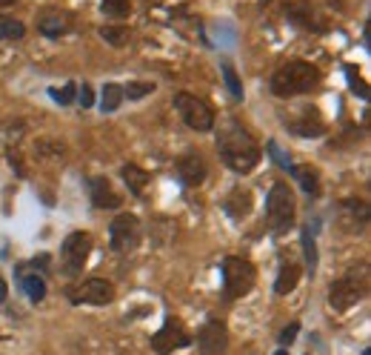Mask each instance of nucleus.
Here are the masks:
<instances>
[{"instance_id":"nucleus-34","label":"nucleus","mask_w":371,"mask_h":355,"mask_svg":"<svg viewBox=\"0 0 371 355\" xmlns=\"http://www.w3.org/2000/svg\"><path fill=\"white\" fill-rule=\"evenodd\" d=\"M274 355H286V349H280V352H274Z\"/></svg>"},{"instance_id":"nucleus-5","label":"nucleus","mask_w":371,"mask_h":355,"mask_svg":"<svg viewBox=\"0 0 371 355\" xmlns=\"http://www.w3.org/2000/svg\"><path fill=\"white\" fill-rule=\"evenodd\" d=\"M174 109L180 112L183 124L189 129H195V132H211L214 129V112L197 95H189V92L174 95Z\"/></svg>"},{"instance_id":"nucleus-31","label":"nucleus","mask_w":371,"mask_h":355,"mask_svg":"<svg viewBox=\"0 0 371 355\" xmlns=\"http://www.w3.org/2000/svg\"><path fill=\"white\" fill-rule=\"evenodd\" d=\"M297 333H300V324L294 321V324H289V327L280 333V344H292L294 338H297Z\"/></svg>"},{"instance_id":"nucleus-2","label":"nucleus","mask_w":371,"mask_h":355,"mask_svg":"<svg viewBox=\"0 0 371 355\" xmlns=\"http://www.w3.org/2000/svg\"><path fill=\"white\" fill-rule=\"evenodd\" d=\"M320 86V69L305 61H289L271 75V92L277 98L305 95Z\"/></svg>"},{"instance_id":"nucleus-24","label":"nucleus","mask_w":371,"mask_h":355,"mask_svg":"<svg viewBox=\"0 0 371 355\" xmlns=\"http://www.w3.org/2000/svg\"><path fill=\"white\" fill-rule=\"evenodd\" d=\"M223 78H226V86H229L232 98L234 101H243V83H240V78H237V72H234L232 64H223Z\"/></svg>"},{"instance_id":"nucleus-7","label":"nucleus","mask_w":371,"mask_h":355,"mask_svg":"<svg viewBox=\"0 0 371 355\" xmlns=\"http://www.w3.org/2000/svg\"><path fill=\"white\" fill-rule=\"evenodd\" d=\"M140 241V218L126 212L109 224V247L114 252H132Z\"/></svg>"},{"instance_id":"nucleus-22","label":"nucleus","mask_w":371,"mask_h":355,"mask_svg":"<svg viewBox=\"0 0 371 355\" xmlns=\"http://www.w3.org/2000/svg\"><path fill=\"white\" fill-rule=\"evenodd\" d=\"M103 15L109 17H129L132 12V0H100Z\"/></svg>"},{"instance_id":"nucleus-4","label":"nucleus","mask_w":371,"mask_h":355,"mask_svg":"<svg viewBox=\"0 0 371 355\" xmlns=\"http://www.w3.org/2000/svg\"><path fill=\"white\" fill-rule=\"evenodd\" d=\"M255 281H257L255 263H249L245 258H234V255L223 261V295L229 301H237L243 295H249Z\"/></svg>"},{"instance_id":"nucleus-11","label":"nucleus","mask_w":371,"mask_h":355,"mask_svg":"<svg viewBox=\"0 0 371 355\" xmlns=\"http://www.w3.org/2000/svg\"><path fill=\"white\" fill-rule=\"evenodd\" d=\"M197 347L203 355H223L229 347V333L220 321H209L197 335Z\"/></svg>"},{"instance_id":"nucleus-26","label":"nucleus","mask_w":371,"mask_h":355,"mask_svg":"<svg viewBox=\"0 0 371 355\" xmlns=\"http://www.w3.org/2000/svg\"><path fill=\"white\" fill-rule=\"evenodd\" d=\"M49 95H52L60 106H69V103H75V98H77V86H75V83H66L63 89H49Z\"/></svg>"},{"instance_id":"nucleus-1","label":"nucleus","mask_w":371,"mask_h":355,"mask_svg":"<svg viewBox=\"0 0 371 355\" xmlns=\"http://www.w3.org/2000/svg\"><path fill=\"white\" fill-rule=\"evenodd\" d=\"M218 152H220L223 164L229 169L240 172V175L252 172L260 164V158H263L260 143L252 138L249 129L240 126L237 121H229V124L220 126V132H218Z\"/></svg>"},{"instance_id":"nucleus-20","label":"nucleus","mask_w":371,"mask_h":355,"mask_svg":"<svg viewBox=\"0 0 371 355\" xmlns=\"http://www.w3.org/2000/svg\"><path fill=\"white\" fill-rule=\"evenodd\" d=\"M120 103H123V86L106 83V86H103V98H100V109H103V112H117Z\"/></svg>"},{"instance_id":"nucleus-27","label":"nucleus","mask_w":371,"mask_h":355,"mask_svg":"<svg viewBox=\"0 0 371 355\" xmlns=\"http://www.w3.org/2000/svg\"><path fill=\"white\" fill-rule=\"evenodd\" d=\"M303 252H305L308 273H315V266H317V249H315V238H312V232H308V229H303Z\"/></svg>"},{"instance_id":"nucleus-12","label":"nucleus","mask_w":371,"mask_h":355,"mask_svg":"<svg viewBox=\"0 0 371 355\" xmlns=\"http://www.w3.org/2000/svg\"><path fill=\"white\" fill-rule=\"evenodd\" d=\"M177 172L183 178V184H189V187H200L206 181V161L197 155V152H189V155H183L177 161Z\"/></svg>"},{"instance_id":"nucleus-19","label":"nucleus","mask_w":371,"mask_h":355,"mask_svg":"<svg viewBox=\"0 0 371 355\" xmlns=\"http://www.w3.org/2000/svg\"><path fill=\"white\" fill-rule=\"evenodd\" d=\"M20 287H23V292L29 295V301H43L46 298V281L40 278V275H26V273H20Z\"/></svg>"},{"instance_id":"nucleus-9","label":"nucleus","mask_w":371,"mask_h":355,"mask_svg":"<svg viewBox=\"0 0 371 355\" xmlns=\"http://www.w3.org/2000/svg\"><path fill=\"white\" fill-rule=\"evenodd\" d=\"M189 341H192V335H189V330H186V324L180 318H169L160 327V333H154L151 347H154V352L169 355V352L180 349V347H186Z\"/></svg>"},{"instance_id":"nucleus-13","label":"nucleus","mask_w":371,"mask_h":355,"mask_svg":"<svg viewBox=\"0 0 371 355\" xmlns=\"http://www.w3.org/2000/svg\"><path fill=\"white\" fill-rule=\"evenodd\" d=\"M89 195H91V203L98 206V210H117L120 206V195L112 189V184L106 178H91L89 181Z\"/></svg>"},{"instance_id":"nucleus-28","label":"nucleus","mask_w":371,"mask_h":355,"mask_svg":"<svg viewBox=\"0 0 371 355\" xmlns=\"http://www.w3.org/2000/svg\"><path fill=\"white\" fill-rule=\"evenodd\" d=\"M38 155L40 158H46V155H52V158H63V143H49V140H40L38 146Z\"/></svg>"},{"instance_id":"nucleus-23","label":"nucleus","mask_w":371,"mask_h":355,"mask_svg":"<svg viewBox=\"0 0 371 355\" xmlns=\"http://www.w3.org/2000/svg\"><path fill=\"white\" fill-rule=\"evenodd\" d=\"M100 38H103L109 46H126L129 32H126L123 26H103V29H100Z\"/></svg>"},{"instance_id":"nucleus-8","label":"nucleus","mask_w":371,"mask_h":355,"mask_svg":"<svg viewBox=\"0 0 371 355\" xmlns=\"http://www.w3.org/2000/svg\"><path fill=\"white\" fill-rule=\"evenodd\" d=\"M72 304H91V307H106L114 301V284L106 278H89L80 287L69 289Z\"/></svg>"},{"instance_id":"nucleus-18","label":"nucleus","mask_w":371,"mask_h":355,"mask_svg":"<svg viewBox=\"0 0 371 355\" xmlns=\"http://www.w3.org/2000/svg\"><path fill=\"white\" fill-rule=\"evenodd\" d=\"M289 169H292V175L297 178V181L303 184V192H305V195H312V198H315V195L320 192V184H317V172H315L312 166H294V164H292Z\"/></svg>"},{"instance_id":"nucleus-33","label":"nucleus","mask_w":371,"mask_h":355,"mask_svg":"<svg viewBox=\"0 0 371 355\" xmlns=\"http://www.w3.org/2000/svg\"><path fill=\"white\" fill-rule=\"evenodd\" d=\"M9 3H15V0H0V6H9Z\"/></svg>"},{"instance_id":"nucleus-10","label":"nucleus","mask_w":371,"mask_h":355,"mask_svg":"<svg viewBox=\"0 0 371 355\" xmlns=\"http://www.w3.org/2000/svg\"><path fill=\"white\" fill-rule=\"evenodd\" d=\"M363 292H365V287L357 278H351V275L349 278H340V281H334L328 287V304L337 312H346V310H351L363 298Z\"/></svg>"},{"instance_id":"nucleus-6","label":"nucleus","mask_w":371,"mask_h":355,"mask_svg":"<svg viewBox=\"0 0 371 355\" xmlns=\"http://www.w3.org/2000/svg\"><path fill=\"white\" fill-rule=\"evenodd\" d=\"M91 252V235L89 232H72L60 249V273L66 278H77Z\"/></svg>"},{"instance_id":"nucleus-14","label":"nucleus","mask_w":371,"mask_h":355,"mask_svg":"<svg viewBox=\"0 0 371 355\" xmlns=\"http://www.w3.org/2000/svg\"><path fill=\"white\" fill-rule=\"evenodd\" d=\"M69 26H72V17H69L66 12H60V9H46V12L38 17V29H40V35H46V38H60V35H66Z\"/></svg>"},{"instance_id":"nucleus-32","label":"nucleus","mask_w":371,"mask_h":355,"mask_svg":"<svg viewBox=\"0 0 371 355\" xmlns=\"http://www.w3.org/2000/svg\"><path fill=\"white\" fill-rule=\"evenodd\" d=\"M6 295H9V287H6V278L0 275V301H6Z\"/></svg>"},{"instance_id":"nucleus-15","label":"nucleus","mask_w":371,"mask_h":355,"mask_svg":"<svg viewBox=\"0 0 371 355\" xmlns=\"http://www.w3.org/2000/svg\"><path fill=\"white\" fill-rule=\"evenodd\" d=\"M226 212L240 221L252 212V192H245V189H232V195L226 198Z\"/></svg>"},{"instance_id":"nucleus-3","label":"nucleus","mask_w":371,"mask_h":355,"mask_svg":"<svg viewBox=\"0 0 371 355\" xmlns=\"http://www.w3.org/2000/svg\"><path fill=\"white\" fill-rule=\"evenodd\" d=\"M266 221L274 235L289 232V226L294 224V192L289 189L286 181H274L266 201Z\"/></svg>"},{"instance_id":"nucleus-21","label":"nucleus","mask_w":371,"mask_h":355,"mask_svg":"<svg viewBox=\"0 0 371 355\" xmlns=\"http://www.w3.org/2000/svg\"><path fill=\"white\" fill-rule=\"evenodd\" d=\"M26 35V26L15 17H6V15H0V41H6V38H23Z\"/></svg>"},{"instance_id":"nucleus-17","label":"nucleus","mask_w":371,"mask_h":355,"mask_svg":"<svg viewBox=\"0 0 371 355\" xmlns=\"http://www.w3.org/2000/svg\"><path fill=\"white\" fill-rule=\"evenodd\" d=\"M297 281H300V270L294 263H283L280 275H277V281H274V292L277 295H289L297 287Z\"/></svg>"},{"instance_id":"nucleus-30","label":"nucleus","mask_w":371,"mask_h":355,"mask_svg":"<svg viewBox=\"0 0 371 355\" xmlns=\"http://www.w3.org/2000/svg\"><path fill=\"white\" fill-rule=\"evenodd\" d=\"M77 101H80L83 109H89L91 103H95V92H91V86H89V83H83V86L77 89Z\"/></svg>"},{"instance_id":"nucleus-29","label":"nucleus","mask_w":371,"mask_h":355,"mask_svg":"<svg viewBox=\"0 0 371 355\" xmlns=\"http://www.w3.org/2000/svg\"><path fill=\"white\" fill-rule=\"evenodd\" d=\"M346 75H349V86H351V92H354V95H360V98H368V89H365V83L360 80V75L354 72V66H346Z\"/></svg>"},{"instance_id":"nucleus-16","label":"nucleus","mask_w":371,"mask_h":355,"mask_svg":"<svg viewBox=\"0 0 371 355\" xmlns=\"http://www.w3.org/2000/svg\"><path fill=\"white\" fill-rule=\"evenodd\" d=\"M120 175H123V181H126V187H129L132 195H143V189H146V184H149V172H143V169L135 166V164H126V166L120 169Z\"/></svg>"},{"instance_id":"nucleus-25","label":"nucleus","mask_w":371,"mask_h":355,"mask_svg":"<svg viewBox=\"0 0 371 355\" xmlns=\"http://www.w3.org/2000/svg\"><path fill=\"white\" fill-rule=\"evenodd\" d=\"M151 92H154V83H137V80H132L129 86H123V98H129V101H140V98H146Z\"/></svg>"}]
</instances>
